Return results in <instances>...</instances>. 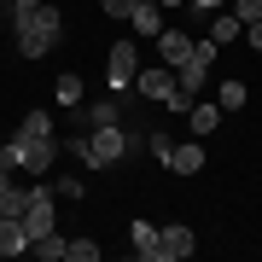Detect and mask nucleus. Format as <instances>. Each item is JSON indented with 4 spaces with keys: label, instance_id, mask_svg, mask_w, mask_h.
I'll use <instances>...</instances> for the list:
<instances>
[{
    "label": "nucleus",
    "instance_id": "nucleus-1",
    "mask_svg": "<svg viewBox=\"0 0 262 262\" xmlns=\"http://www.w3.org/2000/svg\"><path fill=\"white\" fill-rule=\"evenodd\" d=\"M6 18H12V29H18V53L29 58V64H35V58H47L58 41H64V12L47 6V0H41L35 12H6Z\"/></svg>",
    "mask_w": 262,
    "mask_h": 262
},
{
    "label": "nucleus",
    "instance_id": "nucleus-2",
    "mask_svg": "<svg viewBox=\"0 0 262 262\" xmlns=\"http://www.w3.org/2000/svg\"><path fill=\"white\" fill-rule=\"evenodd\" d=\"M134 151H140V134H128L122 122H105V128H88L82 163H88V169H111V163H128Z\"/></svg>",
    "mask_w": 262,
    "mask_h": 262
},
{
    "label": "nucleus",
    "instance_id": "nucleus-3",
    "mask_svg": "<svg viewBox=\"0 0 262 262\" xmlns=\"http://www.w3.org/2000/svg\"><path fill=\"white\" fill-rule=\"evenodd\" d=\"M134 88H140V99H151V105H169V111H192V99L181 94V82H175V70H169V64L140 70V76H134Z\"/></svg>",
    "mask_w": 262,
    "mask_h": 262
},
{
    "label": "nucleus",
    "instance_id": "nucleus-4",
    "mask_svg": "<svg viewBox=\"0 0 262 262\" xmlns=\"http://www.w3.org/2000/svg\"><path fill=\"white\" fill-rule=\"evenodd\" d=\"M215 53H222V41H192V58H187V64H181L175 70V82H181V94H187V99H198V94H204V82H210V58Z\"/></svg>",
    "mask_w": 262,
    "mask_h": 262
},
{
    "label": "nucleus",
    "instance_id": "nucleus-5",
    "mask_svg": "<svg viewBox=\"0 0 262 262\" xmlns=\"http://www.w3.org/2000/svg\"><path fill=\"white\" fill-rule=\"evenodd\" d=\"M134 76H140V47H134V41H117L111 64H105V88L122 94V88H134Z\"/></svg>",
    "mask_w": 262,
    "mask_h": 262
},
{
    "label": "nucleus",
    "instance_id": "nucleus-6",
    "mask_svg": "<svg viewBox=\"0 0 262 262\" xmlns=\"http://www.w3.org/2000/svg\"><path fill=\"white\" fill-rule=\"evenodd\" d=\"M158 163L169 169V175H181V181H192L198 169H204V146H198V134H192V140H169V151H163Z\"/></svg>",
    "mask_w": 262,
    "mask_h": 262
},
{
    "label": "nucleus",
    "instance_id": "nucleus-7",
    "mask_svg": "<svg viewBox=\"0 0 262 262\" xmlns=\"http://www.w3.org/2000/svg\"><path fill=\"white\" fill-rule=\"evenodd\" d=\"M192 251H198V239H192V227H187V222L158 227V262H181V256H192Z\"/></svg>",
    "mask_w": 262,
    "mask_h": 262
},
{
    "label": "nucleus",
    "instance_id": "nucleus-8",
    "mask_svg": "<svg viewBox=\"0 0 262 262\" xmlns=\"http://www.w3.org/2000/svg\"><path fill=\"white\" fill-rule=\"evenodd\" d=\"M158 53H163V64H169V70H181V64L192 58V35H187V29H175V24H163Z\"/></svg>",
    "mask_w": 262,
    "mask_h": 262
},
{
    "label": "nucleus",
    "instance_id": "nucleus-9",
    "mask_svg": "<svg viewBox=\"0 0 262 262\" xmlns=\"http://www.w3.org/2000/svg\"><path fill=\"white\" fill-rule=\"evenodd\" d=\"M128 29H134L140 41H158V35H163V6H158V0L134 6V12H128Z\"/></svg>",
    "mask_w": 262,
    "mask_h": 262
},
{
    "label": "nucleus",
    "instance_id": "nucleus-10",
    "mask_svg": "<svg viewBox=\"0 0 262 262\" xmlns=\"http://www.w3.org/2000/svg\"><path fill=\"white\" fill-rule=\"evenodd\" d=\"M24 251H29L24 215H0V256H24Z\"/></svg>",
    "mask_w": 262,
    "mask_h": 262
},
{
    "label": "nucleus",
    "instance_id": "nucleus-11",
    "mask_svg": "<svg viewBox=\"0 0 262 262\" xmlns=\"http://www.w3.org/2000/svg\"><path fill=\"white\" fill-rule=\"evenodd\" d=\"M128 245L140 262H158V222H128Z\"/></svg>",
    "mask_w": 262,
    "mask_h": 262
},
{
    "label": "nucleus",
    "instance_id": "nucleus-12",
    "mask_svg": "<svg viewBox=\"0 0 262 262\" xmlns=\"http://www.w3.org/2000/svg\"><path fill=\"white\" fill-rule=\"evenodd\" d=\"M29 210V187H18V181H0V215H24Z\"/></svg>",
    "mask_w": 262,
    "mask_h": 262
},
{
    "label": "nucleus",
    "instance_id": "nucleus-13",
    "mask_svg": "<svg viewBox=\"0 0 262 262\" xmlns=\"http://www.w3.org/2000/svg\"><path fill=\"white\" fill-rule=\"evenodd\" d=\"M222 117H227L222 105H198V99H192V111H187V122H192L198 140H204V134H215V122H222Z\"/></svg>",
    "mask_w": 262,
    "mask_h": 262
},
{
    "label": "nucleus",
    "instance_id": "nucleus-14",
    "mask_svg": "<svg viewBox=\"0 0 262 262\" xmlns=\"http://www.w3.org/2000/svg\"><path fill=\"white\" fill-rule=\"evenodd\" d=\"M239 35H245V24H239L233 12L222 6V12H215V18H210V41H222V47H227V41H239Z\"/></svg>",
    "mask_w": 262,
    "mask_h": 262
},
{
    "label": "nucleus",
    "instance_id": "nucleus-15",
    "mask_svg": "<svg viewBox=\"0 0 262 262\" xmlns=\"http://www.w3.org/2000/svg\"><path fill=\"white\" fill-rule=\"evenodd\" d=\"M53 99L64 105V111H76V105H82V76H70V70H64V76L53 82Z\"/></svg>",
    "mask_w": 262,
    "mask_h": 262
},
{
    "label": "nucleus",
    "instance_id": "nucleus-16",
    "mask_svg": "<svg viewBox=\"0 0 262 262\" xmlns=\"http://www.w3.org/2000/svg\"><path fill=\"white\" fill-rule=\"evenodd\" d=\"M64 245H70V239L47 233V239H35V245H29V256H41V262H64Z\"/></svg>",
    "mask_w": 262,
    "mask_h": 262
},
{
    "label": "nucleus",
    "instance_id": "nucleus-17",
    "mask_svg": "<svg viewBox=\"0 0 262 262\" xmlns=\"http://www.w3.org/2000/svg\"><path fill=\"white\" fill-rule=\"evenodd\" d=\"M18 134H35V140H53V117H47V111H29V117L18 122Z\"/></svg>",
    "mask_w": 262,
    "mask_h": 262
},
{
    "label": "nucleus",
    "instance_id": "nucleus-18",
    "mask_svg": "<svg viewBox=\"0 0 262 262\" xmlns=\"http://www.w3.org/2000/svg\"><path fill=\"white\" fill-rule=\"evenodd\" d=\"M215 105H222V111H239L245 105V82H222L215 88Z\"/></svg>",
    "mask_w": 262,
    "mask_h": 262
},
{
    "label": "nucleus",
    "instance_id": "nucleus-19",
    "mask_svg": "<svg viewBox=\"0 0 262 262\" xmlns=\"http://www.w3.org/2000/svg\"><path fill=\"white\" fill-rule=\"evenodd\" d=\"M64 262H99V245L94 239H70L64 245Z\"/></svg>",
    "mask_w": 262,
    "mask_h": 262
},
{
    "label": "nucleus",
    "instance_id": "nucleus-20",
    "mask_svg": "<svg viewBox=\"0 0 262 262\" xmlns=\"http://www.w3.org/2000/svg\"><path fill=\"white\" fill-rule=\"evenodd\" d=\"M53 192L64 198V204H82V198H88V192H82V181H76V175H58V181H53Z\"/></svg>",
    "mask_w": 262,
    "mask_h": 262
},
{
    "label": "nucleus",
    "instance_id": "nucleus-21",
    "mask_svg": "<svg viewBox=\"0 0 262 262\" xmlns=\"http://www.w3.org/2000/svg\"><path fill=\"white\" fill-rule=\"evenodd\" d=\"M227 12H233L239 24H256L262 18V0H227Z\"/></svg>",
    "mask_w": 262,
    "mask_h": 262
},
{
    "label": "nucleus",
    "instance_id": "nucleus-22",
    "mask_svg": "<svg viewBox=\"0 0 262 262\" xmlns=\"http://www.w3.org/2000/svg\"><path fill=\"white\" fill-rule=\"evenodd\" d=\"M99 12H105V18H128L134 0H99Z\"/></svg>",
    "mask_w": 262,
    "mask_h": 262
},
{
    "label": "nucleus",
    "instance_id": "nucleus-23",
    "mask_svg": "<svg viewBox=\"0 0 262 262\" xmlns=\"http://www.w3.org/2000/svg\"><path fill=\"white\" fill-rule=\"evenodd\" d=\"M187 6H192V12H204V18H215V12L227 6V0H187Z\"/></svg>",
    "mask_w": 262,
    "mask_h": 262
},
{
    "label": "nucleus",
    "instance_id": "nucleus-24",
    "mask_svg": "<svg viewBox=\"0 0 262 262\" xmlns=\"http://www.w3.org/2000/svg\"><path fill=\"white\" fill-rule=\"evenodd\" d=\"M158 6H163V12H181V6H187V0H158Z\"/></svg>",
    "mask_w": 262,
    "mask_h": 262
},
{
    "label": "nucleus",
    "instance_id": "nucleus-25",
    "mask_svg": "<svg viewBox=\"0 0 262 262\" xmlns=\"http://www.w3.org/2000/svg\"><path fill=\"white\" fill-rule=\"evenodd\" d=\"M6 175H12V169H6V163H0V181H6Z\"/></svg>",
    "mask_w": 262,
    "mask_h": 262
},
{
    "label": "nucleus",
    "instance_id": "nucleus-26",
    "mask_svg": "<svg viewBox=\"0 0 262 262\" xmlns=\"http://www.w3.org/2000/svg\"><path fill=\"white\" fill-rule=\"evenodd\" d=\"M0 29H6V12H0Z\"/></svg>",
    "mask_w": 262,
    "mask_h": 262
},
{
    "label": "nucleus",
    "instance_id": "nucleus-27",
    "mask_svg": "<svg viewBox=\"0 0 262 262\" xmlns=\"http://www.w3.org/2000/svg\"><path fill=\"white\" fill-rule=\"evenodd\" d=\"M134 6H146V0H134Z\"/></svg>",
    "mask_w": 262,
    "mask_h": 262
}]
</instances>
